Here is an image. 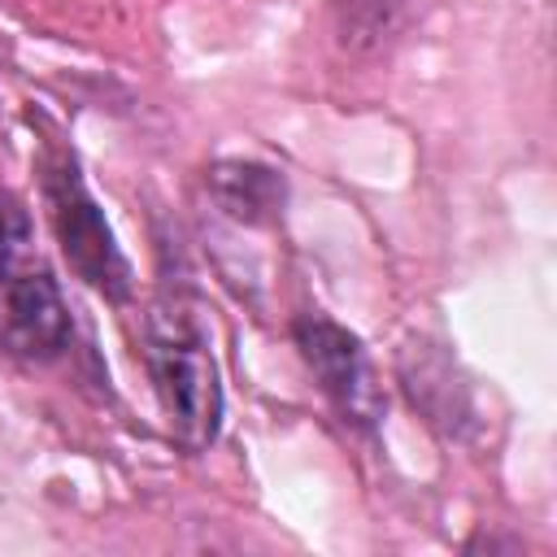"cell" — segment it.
<instances>
[{
    "mask_svg": "<svg viewBox=\"0 0 557 557\" xmlns=\"http://www.w3.org/2000/svg\"><path fill=\"white\" fill-rule=\"evenodd\" d=\"M292 339H296L300 361L313 374L318 392L339 413V422L370 435L383 422V387H379L366 344L348 326L331 322L326 313H300L292 322Z\"/></svg>",
    "mask_w": 557,
    "mask_h": 557,
    "instance_id": "obj_4",
    "label": "cell"
},
{
    "mask_svg": "<svg viewBox=\"0 0 557 557\" xmlns=\"http://www.w3.org/2000/svg\"><path fill=\"white\" fill-rule=\"evenodd\" d=\"M70 348L65 296L35 248L30 213L0 187V352L17 361H52Z\"/></svg>",
    "mask_w": 557,
    "mask_h": 557,
    "instance_id": "obj_2",
    "label": "cell"
},
{
    "mask_svg": "<svg viewBox=\"0 0 557 557\" xmlns=\"http://www.w3.org/2000/svg\"><path fill=\"white\" fill-rule=\"evenodd\" d=\"M339 44L352 52H374L383 48L405 17V0H331Z\"/></svg>",
    "mask_w": 557,
    "mask_h": 557,
    "instance_id": "obj_7",
    "label": "cell"
},
{
    "mask_svg": "<svg viewBox=\"0 0 557 557\" xmlns=\"http://www.w3.org/2000/svg\"><path fill=\"white\" fill-rule=\"evenodd\" d=\"M39 178H44V205H48V222L57 231V244L70 261V270L100 292L104 300H126L131 296V261L122 257L113 226L104 222L96 196L87 191L78 161L61 148L44 152L39 161Z\"/></svg>",
    "mask_w": 557,
    "mask_h": 557,
    "instance_id": "obj_3",
    "label": "cell"
},
{
    "mask_svg": "<svg viewBox=\"0 0 557 557\" xmlns=\"http://www.w3.org/2000/svg\"><path fill=\"white\" fill-rule=\"evenodd\" d=\"M205 183H209L213 205L239 226H274L287 205V183L265 161H244V157L213 161Z\"/></svg>",
    "mask_w": 557,
    "mask_h": 557,
    "instance_id": "obj_6",
    "label": "cell"
},
{
    "mask_svg": "<svg viewBox=\"0 0 557 557\" xmlns=\"http://www.w3.org/2000/svg\"><path fill=\"white\" fill-rule=\"evenodd\" d=\"M144 361L174 440L205 453L222 431V379L205 322L183 296H161L144 318Z\"/></svg>",
    "mask_w": 557,
    "mask_h": 557,
    "instance_id": "obj_1",
    "label": "cell"
},
{
    "mask_svg": "<svg viewBox=\"0 0 557 557\" xmlns=\"http://www.w3.org/2000/svg\"><path fill=\"white\" fill-rule=\"evenodd\" d=\"M400 383H405L413 409L444 435H461L474 422L470 387H466L457 361L444 352V344L409 339L400 352Z\"/></svg>",
    "mask_w": 557,
    "mask_h": 557,
    "instance_id": "obj_5",
    "label": "cell"
}]
</instances>
